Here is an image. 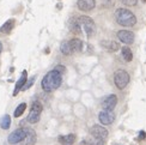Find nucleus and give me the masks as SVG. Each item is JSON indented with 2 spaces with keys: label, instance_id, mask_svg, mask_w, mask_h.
Wrapping results in <instances>:
<instances>
[{
  "label": "nucleus",
  "instance_id": "1",
  "mask_svg": "<svg viewBox=\"0 0 146 145\" xmlns=\"http://www.w3.org/2000/svg\"><path fill=\"white\" fill-rule=\"evenodd\" d=\"M61 83H62L61 73H59L58 71L53 70V71H49L43 77L42 83H41V86L46 92H52L61 85Z\"/></svg>",
  "mask_w": 146,
  "mask_h": 145
},
{
  "label": "nucleus",
  "instance_id": "2",
  "mask_svg": "<svg viewBox=\"0 0 146 145\" xmlns=\"http://www.w3.org/2000/svg\"><path fill=\"white\" fill-rule=\"evenodd\" d=\"M115 19L122 27H134L137 23V17L132 11L127 9H117L115 11Z\"/></svg>",
  "mask_w": 146,
  "mask_h": 145
},
{
  "label": "nucleus",
  "instance_id": "3",
  "mask_svg": "<svg viewBox=\"0 0 146 145\" xmlns=\"http://www.w3.org/2000/svg\"><path fill=\"white\" fill-rule=\"evenodd\" d=\"M129 79L131 78H129L128 72L125 71V70H117L114 73V83H115V85H116V88L120 90L125 89L127 85H128Z\"/></svg>",
  "mask_w": 146,
  "mask_h": 145
},
{
  "label": "nucleus",
  "instance_id": "4",
  "mask_svg": "<svg viewBox=\"0 0 146 145\" xmlns=\"http://www.w3.org/2000/svg\"><path fill=\"white\" fill-rule=\"evenodd\" d=\"M78 21L80 23V27L85 31L86 36L91 37L96 31V25H95V22L92 21V18H90L88 16H80V17H78Z\"/></svg>",
  "mask_w": 146,
  "mask_h": 145
},
{
  "label": "nucleus",
  "instance_id": "5",
  "mask_svg": "<svg viewBox=\"0 0 146 145\" xmlns=\"http://www.w3.org/2000/svg\"><path fill=\"white\" fill-rule=\"evenodd\" d=\"M42 113V104L40 103L38 101H35L34 103L31 104V109H30V113L28 115V121L30 124H36L40 121V116Z\"/></svg>",
  "mask_w": 146,
  "mask_h": 145
},
{
  "label": "nucleus",
  "instance_id": "6",
  "mask_svg": "<svg viewBox=\"0 0 146 145\" xmlns=\"http://www.w3.org/2000/svg\"><path fill=\"white\" fill-rule=\"evenodd\" d=\"M90 134L95 137V138H98V139L102 140H106L108 138V130L106 127H103L101 125H94L92 127L90 128Z\"/></svg>",
  "mask_w": 146,
  "mask_h": 145
},
{
  "label": "nucleus",
  "instance_id": "7",
  "mask_svg": "<svg viewBox=\"0 0 146 145\" xmlns=\"http://www.w3.org/2000/svg\"><path fill=\"white\" fill-rule=\"evenodd\" d=\"M25 130L24 128H18V130H15L7 138V142L10 144H17V143H19L22 142L23 139H25Z\"/></svg>",
  "mask_w": 146,
  "mask_h": 145
},
{
  "label": "nucleus",
  "instance_id": "8",
  "mask_svg": "<svg viewBox=\"0 0 146 145\" xmlns=\"http://www.w3.org/2000/svg\"><path fill=\"white\" fill-rule=\"evenodd\" d=\"M98 119H100V122L102 125H110V124L114 122V120H115V114L113 113V110L103 109L98 114Z\"/></svg>",
  "mask_w": 146,
  "mask_h": 145
},
{
  "label": "nucleus",
  "instance_id": "9",
  "mask_svg": "<svg viewBox=\"0 0 146 145\" xmlns=\"http://www.w3.org/2000/svg\"><path fill=\"white\" fill-rule=\"evenodd\" d=\"M117 37L125 45H132L134 42V34L129 30H120L117 33Z\"/></svg>",
  "mask_w": 146,
  "mask_h": 145
},
{
  "label": "nucleus",
  "instance_id": "10",
  "mask_svg": "<svg viewBox=\"0 0 146 145\" xmlns=\"http://www.w3.org/2000/svg\"><path fill=\"white\" fill-rule=\"evenodd\" d=\"M117 104V97L116 95H109L102 101V108L106 110H113Z\"/></svg>",
  "mask_w": 146,
  "mask_h": 145
},
{
  "label": "nucleus",
  "instance_id": "11",
  "mask_svg": "<svg viewBox=\"0 0 146 145\" xmlns=\"http://www.w3.org/2000/svg\"><path fill=\"white\" fill-rule=\"evenodd\" d=\"M77 6L80 11L88 12L95 9L96 6V0H78L77 1Z\"/></svg>",
  "mask_w": 146,
  "mask_h": 145
},
{
  "label": "nucleus",
  "instance_id": "12",
  "mask_svg": "<svg viewBox=\"0 0 146 145\" xmlns=\"http://www.w3.org/2000/svg\"><path fill=\"white\" fill-rule=\"evenodd\" d=\"M25 130V133H27V136H25V145H35L36 144V140H37V136H36V132L33 130V128H29V127H27V128H24Z\"/></svg>",
  "mask_w": 146,
  "mask_h": 145
},
{
  "label": "nucleus",
  "instance_id": "13",
  "mask_svg": "<svg viewBox=\"0 0 146 145\" xmlns=\"http://www.w3.org/2000/svg\"><path fill=\"white\" fill-rule=\"evenodd\" d=\"M28 80V72L27 71H23L22 74H21V78L18 79V82L16 83V88H15V91H13V96H16L18 92L22 90V88L25 85V83Z\"/></svg>",
  "mask_w": 146,
  "mask_h": 145
},
{
  "label": "nucleus",
  "instance_id": "14",
  "mask_svg": "<svg viewBox=\"0 0 146 145\" xmlns=\"http://www.w3.org/2000/svg\"><path fill=\"white\" fill-rule=\"evenodd\" d=\"M68 28L72 33H74V34H80L82 33V27H80V23H79L78 21V18L76 17H73L70 19L68 22Z\"/></svg>",
  "mask_w": 146,
  "mask_h": 145
},
{
  "label": "nucleus",
  "instance_id": "15",
  "mask_svg": "<svg viewBox=\"0 0 146 145\" xmlns=\"http://www.w3.org/2000/svg\"><path fill=\"white\" fill-rule=\"evenodd\" d=\"M101 45H102V47H104L106 49L110 51V52H116V51L120 49V45L117 43V42H115V41H107V40H104V41L101 42Z\"/></svg>",
  "mask_w": 146,
  "mask_h": 145
},
{
  "label": "nucleus",
  "instance_id": "16",
  "mask_svg": "<svg viewBox=\"0 0 146 145\" xmlns=\"http://www.w3.org/2000/svg\"><path fill=\"white\" fill-rule=\"evenodd\" d=\"M15 19H9V21H6L4 23V25L0 28V33H3V34H10L12 30H13L15 28Z\"/></svg>",
  "mask_w": 146,
  "mask_h": 145
},
{
  "label": "nucleus",
  "instance_id": "17",
  "mask_svg": "<svg viewBox=\"0 0 146 145\" xmlns=\"http://www.w3.org/2000/svg\"><path fill=\"white\" fill-rule=\"evenodd\" d=\"M76 142V136L74 134H67V136H60L59 137V143L62 145H72Z\"/></svg>",
  "mask_w": 146,
  "mask_h": 145
},
{
  "label": "nucleus",
  "instance_id": "18",
  "mask_svg": "<svg viewBox=\"0 0 146 145\" xmlns=\"http://www.w3.org/2000/svg\"><path fill=\"white\" fill-rule=\"evenodd\" d=\"M60 51H61V53L64 54V55H71V54L73 53V49L71 47L70 41H64L61 43V46H60Z\"/></svg>",
  "mask_w": 146,
  "mask_h": 145
},
{
  "label": "nucleus",
  "instance_id": "19",
  "mask_svg": "<svg viewBox=\"0 0 146 145\" xmlns=\"http://www.w3.org/2000/svg\"><path fill=\"white\" fill-rule=\"evenodd\" d=\"M73 52H80L83 49V41L80 39H72L70 41Z\"/></svg>",
  "mask_w": 146,
  "mask_h": 145
},
{
  "label": "nucleus",
  "instance_id": "20",
  "mask_svg": "<svg viewBox=\"0 0 146 145\" xmlns=\"http://www.w3.org/2000/svg\"><path fill=\"white\" fill-rule=\"evenodd\" d=\"M121 53H122V58L125 59V61H127V63L132 61V59H133V53H132V51H131L129 47H127V46L122 47V49H121Z\"/></svg>",
  "mask_w": 146,
  "mask_h": 145
},
{
  "label": "nucleus",
  "instance_id": "21",
  "mask_svg": "<svg viewBox=\"0 0 146 145\" xmlns=\"http://www.w3.org/2000/svg\"><path fill=\"white\" fill-rule=\"evenodd\" d=\"M11 126V116L10 115H4L0 118V127L4 128V130H9Z\"/></svg>",
  "mask_w": 146,
  "mask_h": 145
},
{
  "label": "nucleus",
  "instance_id": "22",
  "mask_svg": "<svg viewBox=\"0 0 146 145\" xmlns=\"http://www.w3.org/2000/svg\"><path fill=\"white\" fill-rule=\"evenodd\" d=\"M25 108H27V103H24V102H23V103H21L19 106H18V107L16 108L13 116H15V118H19L21 115H23L24 110H25Z\"/></svg>",
  "mask_w": 146,
  "mask_h": 145
},
{
  "label": "nucleus",
  "instance_id": "23",
  "mask_svg": "<svg viewBox=\"0 0 146 145\" xmlns=\"http://www.w3.org/2000/svg\"><path fill=\"white\" fill-rule=\"evenodd\" d=\"M104 142H106V140L98 139V138H95V137H91L90 139L86 140V143H88L89 145H104Z\"/></svg>",
  "mask_w": 146,
  "mask_h": 145
},
{
  "label": "nucleus",
  "instance_id": "24",
  "mask_svg": "<svg viewBox=\"0 0 146 145\" xmlns=\"http://www.w3.org/2000/svg\"><path fill=\"white\" fill-rule=\"evenodd\" d=\"M35 79H36V77H35V76H34V77H31L30 79H28V80H27V83H25V85H24V86L22 88L23 91H25V90H28L30 86H31L33 84L35 83Z\"/></svg>",
  "mask_w": 146,
  "mask_h": 145
},
{
  "label": "nucleus",
  "instance_id": "25",
  "mask_svg": "<svg viewBox=\"0 0 146 145\" xmlns=\"http://www.w3.org/2000/svg\"><path fill=\"white\" fill-rule=\"evenodd\" d=\"M120 1L126 6H135L138 4V0H120Z\"/></svg>",
  "mask_w": 146,
  "mask_h": 145
},
{
  "label": "nucleus",
  "instance_id": "26",
  "mask_svg": "<svg viewBox=\"0 0 146 145\" xmlns=\"http://www.w3.org/2000/svg\"><path fill=\"white\" fill-rule=\"evenodd\" d=\"M55 71H58L59 73H65V71H66V67L65 66H62V65H58V66H55V69H54Z\"/></svg>",
  "mask_w": 146,
  "mask_h": 145
},
{
  "label": "nucleus",
  "instance_id": "27",
  "mask_svg": "<svg viewBox=\"0 0 146 145\" xmlns=\"http://www.w3.org/2000/svg\"><path fill=\"white\" fill-rule=\"evenodd\" d=\"M103 1V5L106 6V7H110V6L114 5V0H102Z\"/></svg>",
  "mask_w": 146,
  "mask_h": 145
},
{
  "label": "nucleus",
  "instance_id": "28",
  "mask_svg": "<svg viewBox=\"0 0 146 145\" xmlns=\"http://www.w3.org/2000/svg\"><path fill=\"white\" fill-rule=\"evenodd\" d=\"M145 138H146V132L140 131V133H139V139L143 140V139H145Z\"/></svg>",
  "mask_w": 146,
  "mask_h": 145
},
{
  "label": "nucleus",
  "instance_id": "29",
  "mask_svg": "<svg viewBox=\"0 0 146 145\" xmlns=\"http://www.w3.org/2000/svg\"><path fill=\"white\" fill-rule=\"evenodd\" d=\"M3 52V45H1V42H0V54H1Z\"/></svg>",
  "mask_w": 146,
  "mask_h": 145
},
{
  "label": "nucleus",
  "instance_id": "30",
  "mask_svg": "<svg viewBox=\"0 0 146 145\" xmlns=\"http://www.w3.org/2000/svg\"><path fill=\"white\" fill-rule=\"evenodd\" d=\"M143 3H146V0H143Z\"/></svg>",
  "mask_w": 146,
  "mask_h": 145
}]
</instances>
